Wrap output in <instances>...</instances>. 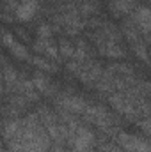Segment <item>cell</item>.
Here are the masks:
<instances>
[{"mask_svg":"<svg viewBox=\"0 0 151 152\" xmlns=\"http://www.w3.org/2000/svg\"><path fill=\"white\" fill-rule=\"evenodd\" d=\"M36 11H38V0H21L16 5V16L21 21L30 20L36 14Z\"/></svg>","mask_w":151,"mask_h":152,"instance_id":"1","label":"cell"}]
</instances>
